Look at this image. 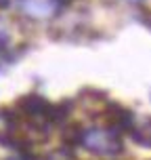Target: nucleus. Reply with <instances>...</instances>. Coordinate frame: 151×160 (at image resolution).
Listing matches in <instances>:
<instances>
[{"mask_svg": "<svg viewBox=\"0 0 151 160\" xmlns=\"http://www.w3.org/2000/svg\"><path fill=\"white\" fill-rule=\"evenodd\" d=\"M80 143L90 152L101 156H111L122 150V141L116 131H103V128H86L80 133Z\"/></svg>", "mask_w": 151, "mask_h": 160, "instance_id": "obj_1", "label": "nucleus"}, {"mask_svg": "<svg viewBox=\"0 0 151 160\" xmlns=\"http://www.w3.org/2000/svg\"><path fill=\"white\" fill-rule=\"evenodd\" d=\"M130 133H132V139H134L136 143L151 148V120L143 122L141 127H132V131H130Z\"/></svg>", "mask_w": 151, "mask_h": 160, "instance_id": "obj_2", "label": "nucleus"}, {"mask_svg": "<svg viewBox=\"0 0 151 160\" xmlns=\"http://www.w3.org/2000/svg\"><path fill=\"white\" fill-rule=\"evenodd\" d=\"M55 2H59V4H69L72 0H55Z\"/></svg>", "mask_w": 151, "mask_h": 160, "instance_id": "obj_3", "label": "nucleus"}]
</instances>
